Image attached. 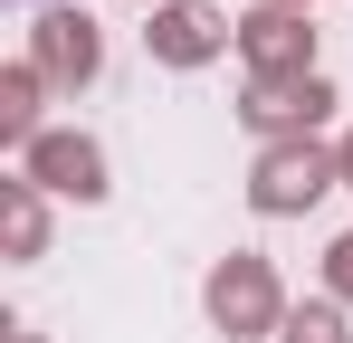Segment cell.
<instances>
[{
  "instance_id": "6",
  "label": "cell",
  "mask_w": 353,
  "mask_h": 343,
  "mask_svg": "<svg viewBox=\"0 0 353 343\" xmlns=\"http://www.w3.org/2000/svg\"><path fill=\"white\" fill-rule=\"evenodd\" d=\"M29 96H39V76L10 67V86H0V134H19V143H29Z\"/></svg>"
},
{
  "instance_id": "1",
  "label": "cell",
  "mask_w": 353,
  "mask_h": 343,
  "mask_svg": "<svg viewBox=\"0 0 353 343\" xmlns=\"http://www.w3.org/2000/svg\"><path fill=\"white\" fill-rule=\"evenodd\" d=\"M29 172H39V181H48V191H77V200H96V191H105V181H96V153H86V143H29Z\"/></svg>"
},
{
  "instance_id": "8",
  "label": "cell",
  "mask_w": 353,
  "mask_h": 343,
  "mask_svg": "<svg viewBox=\"0 0 353 343\" xmlns=\"http://www.w3.org/2000/svg\"><path fill=\"white\" fill-rule=\"evenodd\" d=\"M334 286H344V295H353V238H344V248H334Z\"/></svg>"
},
{
  "instance_id": "3",
  "label": "cell",
  "mask_w": 353,
  "mask_h": 343,
  "mask_svg": "<svg viewBox=\"0 0 353 343\" xmlns=\"http://www.w3.org/2000/svg\"><path fill=\"white\" fill-rule=\"evenodd\" d=\"M210 315H220V324H268V277H258V267H248V258H239V267H220V286H210Z\"/></svg>"
},
{
  "instance_id": "4",
  "label": "cell",
  "mask_w": 353,
  "mask_h": 343,
  "mask_svg": "<svg viewBox=\"0 0 353 343\" xmlns=\"http://www.w3.org/2000/svg\"><path fill=\"white\" fill-rule=\"evenodd\" d=\"M325 181H315V153H277V163L258 172V200L268 210H296V200H315Z\"/></svg>"
},
{
  "instance_id": "7",
  "label": "cell",
  "mask_w": 353,
  "mask_h": 343,
  "mask_svg": "<svg viewBox=\"0 0 353 343\" xmlns=\"http://www.w3.org/2000/svg\"><path fill=\"white\" fill-rule=\"evenodd\" d=\"M287 343H334V324H325V315H296V334Z\"/></svg>"
},
{
  "instance_id": "5",
  "label": "cell",
  "mask_w": 353,
  "mask_h": 343,
  "mask_svg": "<svg viewBox=\"0 0 353 343\" xmlns=\"http://www.w3.org/2000/svg\"><path fill=\"white\" fill-rule=\"evenodd\" d=\"M210 39H220L210 10H172V19H163V48H172V57H210Z\"/></svg>"
},
{
  "instance_id": "2",
  "label": "cell",
  "mask_w": 353,
  "mask_h": 343,
  "mask_svg": "<svg viewBox=\"0 0 353 343\" xmlns=\"http://www.w3.org/2000/svg\"><path fill=\"white\" fill-rule=\"evenodd\" d=\"M39 67L48 76H96V29L86 19H39Z\"/></svg>"
}]
</instances>
